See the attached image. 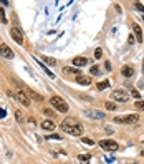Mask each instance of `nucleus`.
Segmentation results:
<instances>
[{
  "label": "nucleus",
  "instance_id": "473e14b6",
  "mask_svg": "<svg viewBox=\"0 0 144 164\" xmlns=\"http://www.w3.org/2000/svg\"><path fill=\"white\" fill-rule=\"evenodd\" d=\"M134 40H136V38L132 37V33H131V35H129V38H128V42H129V43H131V45H132V43H134Z\"/></svg>",
  "mask_w": 144,
  "mask_h": 164
},
{
  "label": "nucleus",
  "instance_id": "393cba45",
  "mask_svg": "<svg viewBox=\"0 0 144 164\" xmlns=\"http://www.w3.org/2000/svg\"><path fill=\"white\" fill-rule=\"evenodd\" d=\"M0 22H2V23H7V18H5V12H3V8H0Z\"/></svg>",
  "mask_w": 144,
  "mask_h": 164
},
{
  "label": "nucleus",
  "instance_id": "c85d7f7f",
  "mask_svg": "<svg viewBox=\"0 0 144 164\" xmlns=\"http://www.w3.org/2000/svg\"><path fill=\"white\" fill-rule=\"evenodd\" d=\"M134 7L138 8L139 12H143V13H144V7H143V3H139V2H136V3H134Z\"/></svg>",
  "mask_w": 144,
  "mask_h": 164
},
{
  "label": "nucleus",
  "instance_id": "f8f14e48",
  "mask_svg": "<svg viewBox=\"0 0 144 164\" xmlns=\"http://www.w3.org/2000/svg\"><path fill=\"white\" fill-rule=\"evenodd\" d=\"M86 63H88V60H86L85 56H76V58L73 60V65H75V66H79V68H81V66H85Z\"/></svg>",
  "mask_w": 144,
  "mask_h": 164
},
{
  "label": "nucleus",
  "instance_id": "aec40b11",
  "mask_svg": "<svg viewBox=\"0 0 144 164\" xmlns=\"http://www.w3.org/2000/svg\"><path fill=\"white\" fill-rule=\"evenodd\" d=\"M26 93H28V95H30L33 99H37V101H41V96H40V95H37L35 91H32V90H26Z\"/></svg>",
  "mask_w": 144,
  "mask_h": 164
},
{
  "label": "nucleus",
  "instance_id": "7c9ffc66",
  "mask_svg": "<svg viewBox=\"0 0 144 164\" xmlns=\"http://www.w3.org/2000/svg\"><path fill=\"white\" fill-rule=\"evenodd\" d=\"M43 113H45L46 116H55V113H53L52 110H48V108H46V110H43Z\"/></svg>",
  "mask_w": 144,
  "mask_h": 164
},
{
  "label": "nucleus",
  "instance_id": "6ab92c4d",
  "mask_svg": "<svg viewBox=\"0 0 144 164\" xmlns=\"http://www.w3.org/2000/svg\"><path fill=\"white\" fill-rule=\"evenodd\" d=\"M15 119H17V121H18V123H23V113L20 111V110H17V111H15Z\"/></svg>",
  "mask_w": 144,
  "mask_h": 164
},
{
  "label": "nucleus",
  "instance_id": "412c9836",
  "mask_svg": "<svg viewBox=\"0 0 144 164\" xmlns=\"http://www.w3.org/2000/svg\"><path fill=\"white\" fill-rule=\"evenodd\" d=\"M134 106H136V110L143 111V110H144V99H138V101L134 103Z\"/></svg>",
  "mask_w": 144,
  "mask_h": 164
},
{
  "label": "nucleus",
  "instance_id": "4be33fe9",
  "mask_svg": "<svg viewBox=\"0 0 144 164\" xmlns=\"http://www.w3.org/2000/svg\"><path fill=\"white\" fill-rule=\"evenodd\" d=\"M106 110L114 111V110H116V103H113V101H106Z\"/></svg>",
  "mask_w": 144,
  "mask_h": 164
},
{
  "label": "nucleus",
  "instance_id": "f704fd0d",
  "mask_svg": "<svg viewBox=\"0 0 144 164\" xmlns=\"http://www.w3.org/2000/svg\"><path fill=\"white\" fill-rule=\"evenodd\" d=\"M143 71H144V61H143Z\"/></svg>",
  "mask_w": 144,
  "mask_h": 164
},
{
  "label": "nucleus",
  "instance_id": "4468645a",
  "mask_svg": "<svg viewBox=\"0 0 144 164\" xmlns=\"http://www.w3.org/2000/svg\"><path fill=\"white\" fill-rule=\"evenodd\" d=\"M78 161L81 164H90V161H91V154H79Z\"/></svg>",
  "mask_w": 144,
  "mask_h": 164
},
{
  "label": "nucleus",
  "instance_id": "ddd939ff",
  "mask_svg": "<svg viewBox=\"0 0 144 164\" xmlns=\"http://www.w3.org/2000/svg\"><path fill=\"white\" fill-rule=\"evenodd\" d=\"M41 128H43V129H46V131H53V129H55V123H53V121H50V119H46V121H43V123H41Z\"/></svg>",
  "mask_w": 144,
  "mask_h": 164
},
{
  "label": "nucleus",
  "instance_id": "0eeeda50",
  "mask_svg": "<svg viewBox=\"0 0 144 164\" xmlns=\"http://www.w3.org/2000/svg\"><path fill=\"white\" fill-rule=\"evenodd\" d=\"M15 98L18 99V101H20V103H22L23 106H30V98H28V96H26V95L22 91V90H18V91H17Z\"/></svg>",
  "mask_w": 144,
  "mask_h": 164
},
{
  "label": "nucleus",
  "instance_id": "dca6fc26",
  "mask_svg": "<svg viewBox=\"0 0 144 164\" xmlns=\"http://www.w3.org/2000/svg\"><path fill=\"white\" fill-rule=\"evenodd\" d=\"M37 63H38V65H40V68H43V71H45L46 75H48V76H50V78H55V75H53V73L50 71V70H48V68H46V66L43 65V63H41V61H40V60H37Z\"/></svg>",
  "mask_w": 144,
  "mask_h": 164
},
{
  "label": "nucleus",
  "instance_id": "c756f323",
  "mask_svg": "<svg viewBox=\"0 0 144 164\" xmlns=\"http://www.w3.org/2000/svg\"><path fill=\"white\" fill-rule=\"evenodd\" d=\"M43 60H45L46 65H53V66H55V60H53V58H43Z\"/></svg>",
  "mask_w": 144,
  "mask_h": 164
},
{
  "label": "nucleus",
  "instance_id": "cd10ccee",
  "mask_svg": "<svg viewBox=\"0 0 144 164\" xmlns=\"http://www.w3.org/2000/svg\"><path fill=\"white\" fill-rule=\"evenodd\" d=\"M101 55H103V52H101V48H98V50L94 52V58L99 60V58H101Z\"/></svg>",
  "mask_w": 144,
  "mask_h": 164
},
{
  "label": "nucleus",
  "instance_id": "7ed1b4c3",
  "mask_svg": "<svg viewBox=\"0 0 144 164\" xmlns=\"http://www.w3.org/2000/svg\"><path fill=\"white\" fill-rule=\"evenodd\" d=\"M139 119V116L134 113V114H128V116H116L114 118V123H119V125H132Z\"/></svg>",
  "mask_w": 144,
  "mask_h": 164
},
{
  "label": "nucleus",
  "instance_id": "39448f33",
  "mask_svg": "<svg viewBox=\"0 0 144 164\" xmlns=\"http://www.w3.org/2000/svg\"><path fill=\"white\" fill-rule=\"evenodd\" d=\"M99 146H101L103 149L111 151V152H114V151H118L119 149V144L116 143V141H113V139H103V141L99 143Z\"/></svg>",
  "mask_w": 144,
  "mask_h": 164
},
{
  "label": "nucleus",
  "instance_id": "a211bd4d",
  "mask_svg": "<svg viewBox=\"0 0 144 164\" xmlns=\"http://www.w3.org/2000/svg\"><path fill=\"white\" fill-rule=\"evenodd\" d=\"M63 73H68V75H76V73H79L76 68H70V66H65L63 68Z\"/></svg>",
  "mask_w": 144,
  "mask_h": 164
},
{
  "label": "nucleus",
  "instance_id": "1a4fd4ad",
  "mask_svg": "<svg viewBox=\"0 0 144 164\" xmlns=\"http://www.w3.org/2000/svg\"><path fill=\"white\" fill-rule=\"evenodd\" d=\"M121 73H123V76H126V78H131L132 75H134V68L131 65H124L121 68Z\"/></svg>",
  "mask_w": 144,
  "mask_h": 164
},
{
  "label": "nucleus",
  "instance_id": "5701e85b",
  "mask_svg": "<svg viewBox=\"0 0 144 164\" xmlns=\"http://www.w3.org/2000/svg\"><path fill=\"white\" fill-rule=\"evenodd\" d=\"M45 139H50V141H58V139H61V136H60V134H50V136H46Z\"/></svg>",
  "mask_w": 144,
  "mask_h": 164
},
{
  "label": "nucleus",
  "instance_id": "9b49d317",
  "mask_svg": "<svg viewBox=\"0 0 144 164\" xmlns=\"http://www.w3.org/2000/svg\"><path fill=\"white\" fill-rule=\"evenodd\" d=\"M76 81L79 85H91V78L90 76H85V75H78L76 76Z\"/></svg>",
  "mask_w": 144,
  "mask_h": 164
},
{
  "label": "nucleus",
  "instance_id": "f3484780",
  "mask_svg": "<svg viewBox=\"0 0 144 164\" xmlns=\"http://www.w3.org/2000/svg\"><path fill=\"white\" fill-rule=\"evenodd\" d=\"M108 86H109V81H108V80H106V81H99L98 85H96V88H98L99 91H103V90H106V88H108Z\"/></svg>",
  "mask_w": 144,
  "mask_h": 164
},
{
  "label": "nucleus",
  "instance_id": "a878e982",
  "mask_svg": "<svg viewBox=\"0 0 144 164\" xmlns=\"http://www.w3.org/2000/svg\"><path fill=\"white\" fill-rule=\"evenodd\" d=\"M83 143H85V144H88V146H94V141H93V139H90V138H83Z\"/></svg>",
  "mask_w": 144,
  "mask_h": 164
},
{
  "label": "nucleus",
  "instance_id": "f03ea898",
  "mask_svg": "<svg viewBox=\"0 0 144 164\" xmlns=\"http://www.w3.org/2000/svg\"><path fill=\"white\" fill-rule=\"evenodd\" d=\"M50 103L55 110H58L60 113H68V105H66V101L63 98H60V96H52L50 99Z\"/></svg>",
  "mask_w": 144,
  "mask_h": 164
},
{
  "label": "nucleus",
  "instance_id": "6e6552de",
  "mask_svg": "<svg viewBox=\"0 0 144 164\" xmlns=\"http://www.w3.org/2000/svg\"><path fill=\"white\" fill-rule=\"evenodd\" d=\"M0 55L3 58H13V52L10 50V46L7 45H0Z\"/></svg>",
  "mask_w": 144,
  "mask_h": 164
},
{
  "label": "nucleus",
  "instance_id": "2f4dec72",
  "mask_svg": "<svg viewBox=\"0 0 144 164\" xmlns=\"http://www.w3.org/2000/svg\"><path fill=\"white\" fill-rule=\"evenodd\" d=\"M5 116H7L5 110H3V108H0V118H5Z\"/></svg>",
  "mask_w": 144,
  "mask_h": 164
},
{
  "label": "nucleus",
  "instance_id": "423d86ee",
  "mask_svg": "<svg viewBox=\"0 0 144 164\" xmlns=\"http://www.w3.org/2000/svg\"><path fill=\"white\" fill-rule=\"evenodd\" d=\"M10 37H12L18 45L23 43V35H22V32H20V28H17V27H12V28H10Z\"/></svg>",
  "mask_w": 144,
  "mask_h": 164
},
{
  "label": "nucleus",
  "instance_id": "2eb2a0df",
  "mask_svg": "<svg viewBox=\"0 0 144 164\" xmlns=\"http://www.w3.org/2000/svg\"><path fill=\"white\" fill-rule=\"evenodd\" d=\"M90 118H98V119H103L105 118V113H101V111H88L86 113Z\"/></svg>",
  "mask_w": 144,
  "mask_h": 164
},
{
  "label": "nucleus",
  "instance_id": "b1692460",
  "mask_svg": "<svg viewBox=\"0 0 144 164\" xmlns=\"http://www.w3.org/2000/svg\"><path fill=\"white\" fill-rule=\"evenodd\" d=\"M90 73H93V75L96 76V75H99V68H98L96 65H93L91 68H90Z\"/></svg>",
  "mask_w": 144,
  "mask_h": 164
},
{
  "label": "nucleus",
  "instance_id": "bb28decb",
  "mask_svg": "<svg viewBox=\"0 0 144 164\" xmlns=\"http://www.w3.org/2000/svg\"><path fill=\"white\" fill-rule=\"evenodd\" d=\"M131 95H132V98L141 99V95H139V91H136V90H132V88H131Z\"/></svg>",
  "mask_w": 144,
  "mask_h": 164
},
{
  "label": "nucleus",
  "instance_id": "20e7f679",
  "mask_svg": "<svg viewBox=\"0 0 144 164\" xmlns=\"http://www.w3.org/2000/svg\"><path fill=\"white\" fill-rule=\"evenodd\" d=\"M111 99L119 101V103H128V101H129V95H128L124 90H116V91L111 93Z\"/></svg>",
  "mask_w": 144,
  "mask_h": 164
},
{
  "label": "nucleus",
  "instance_id": "f257e3e1",
  "mask_svg": "<svg viewBox=\"0 0 144 164\" xmlns=\"http://www.w3.org/2000/svg\"><path fill=\"white\" fill-rule=\"evenodd\" d=\"M61 129L68 134H73V136H81L83 134V126L76 123L75 119H65L61 123Z\"/></svg>",
  "mask_w": 144,
  "mask_h": 164
},
{
  "label": "nucleus",
  "instance_id": "9d476101",
  "mask_svg": "<svg viewBox=\"0 0 144 164\" xmlns=\"http://www.w3.org/2000/svg\"><path fill=\"white\" fill-rule=\"evenodd\" d=\"M132 30H134V38L141 43V42H143V30H141V27H139L138 23H134V25H132Z\"/></svg>",
  "mask_w": 144,
  "mask_h": 164
},
{
  "label": "nucleus",
  "instance_id": "72a5a7b5",
  "mask_svg": "<svg viewBox=\"0 0 144 164\" xmlns=\"http://www.w3.org/2000/svg\"><path fill=\"white\" fill-rule=\"evenodd\" d=\"M141 156H143V158H144V151H141Z\"/></svg>",
  "mask_w": 144,
  "mask_h": 164
}]
</instances>
